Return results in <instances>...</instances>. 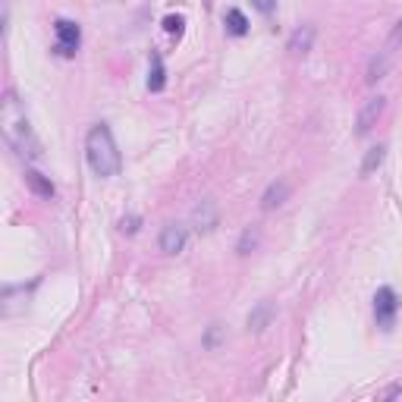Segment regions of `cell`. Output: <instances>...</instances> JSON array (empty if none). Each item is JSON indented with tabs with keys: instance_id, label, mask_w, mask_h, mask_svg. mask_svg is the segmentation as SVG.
I'll return each mask as SVG.
<instances>
[{
	"instance_id": "cell-1",
	"label": "cell",
	"mask_w": 402,
	"mask_h": 402,
	"mask_svg": "<svg viewBox=\"0 0 402 402\" xmlns=\"http://www.w3.org/2000/svg\"><path fill=\"white\" fill-rule=\"evenodd\" d=\"M0 126H3V135H7V142L13 145V151L19 154V158H28V160L41 158V145H38V139H35L32 126H28L19 98H16L13 92H7V98H3V107H0Z\"/></svg>"
},
{
	"instance_id": "cell-2",
	"label": "cell",
	"mask_w": 402,
	"mask_h": 402,
	"mask_svg": "<svg viewBox=\"0 0 402 402\" xmlns=\"http://www.w3.org/2000/svg\"><path fill=\"white\" fill-rule=\"evenodd\" d=\"M85 158L88 167L94 170V176H117L119 167H123V158L117 151V142H113V132L107 123H94L85 135Z\"/></svg>"
},
{
	"instance_id": "cell-3",
	"label": "cell",
	"mask_w": 402,
	"mask_h": 402,
	"mask_svg": "<svg viewBox=\"0 0 402 402\" xmlns=\"http://www.w3.org/2000/svg\"><path fill=\"white\" fill-rule=\"evenodd\" d=\"M396 311H399V296H396L393 286H380V290L374 292V317L377 324H380L383 330L393 327L396 321Z\"/></svg>"
},
{
	"instance_id": "cell-4",
	"label": "cell",
	"mask_w": 402,
	"mask_h": 402,
	"mask_svg": "<svg viewBox=\"0 0 402 402\" xmlns=\"http://www.w3.org/2000/svg\"><path fill=\"white\" fill-rule=\"evenodd\" d=\"M53 32H57V53L60 57H76V51H79V44H82L79 26L69 19H57Z\"/></svg>"
},
{
	"instance_id": "cell-5",
	"label": "cell",
	"mask_w": 402,
	"mask_h": 402,
	"mask_svg": "<svg viewBox=\"0 0 402 402\" xmlns=\"http://www.w3.org/2000/svg\"><path fill=\"white\" fill-rule=\"evenodd\" d=\"M383 107H387V98H380V94L365 101L362 110H358V119H355V132H358V135H368V132L374 129L377 119L383 117Z\"/></svg>"
},
{
	"instance_id": "cell-6",
	"label": "cell",
	"mask_w": 402,
	"mask_h": 402,
	"mask_svg": "<svg viewBox=\"0 0 402 402\" xmlns=\"http://www.w3.org/2000/svg\"><path fill=\"white\" fill-rule=\"evenodd\" d=\"M189 242V226L185 224H167L160 230V251L164 255H179Z\"/></svg>"
},
{
	"instance_id": "cell-7",
	"label": "cell",
	"mask_w": 402,
	"mask_h": 402,
	"mask_svg": "<svg viewBox=\"0 0 402 402\" xmlns=\"http://www.w3.org/2000/svg\"><path fill=\"white\" fill-rule=\"evenodd\" d=\"M217 220H220V214H217V201H214V198H205V201L192 211V224H195L198 233H211L214 226H217Z\"/></svg>"
},
{
	"instance_id": "cell-8",
	"label": "cell",
	"mask_w": 402,
	"mask_h": 402,
	"mask_svg": "<svg viewBox=\"0 0 402 402\" xmlns=\"http://www.w3.org/2000/svg\"><path fill=\"white\" fill-rule=\"evenodd\" d=\"M290 192H292V185L286 183V179H274L271 185H267V192H264V198H261V211H274V208H280L290 198Z\"/></svg>"
},
{
	"instance_id": "cell-9",
	"label": "cell",
	"mask_w": 402,
	"mask_h": 402,
	"mask_svg": "<svg viewBox=\"0 0 402 402\" xmlns=\"http://www.w3.org/2000/svg\"><path fill=\"white\" fill-rule=\"evenodd\" d=\"M271 321H274V305L271 302H258L255 311L249 315V330L251 333H264V330L271 327Z\"/></svg>"
},
{
	"instance_id": "cell-10",
	"label": "cell",
	"mask_w": 402,
	"mask_h": 402,
	"mask_svg": "<svg viewBox=\"0 0 402 402\" xmlns=\"http://www.w3.org/2000/svg\"><path fill=\"white\" fill-rule=\"evenodd\" d=\"M315 26H302V28H296V32H292V38H290V51L292 53H299V57H302V53H308L311 51V44H315Z\"/></svg>"
},
{
	"instance_id": "cell-11",
	"label": "cell",
	"mask_w": 402,
	"mask_h": 402,
	"mask_svg": "<svg viewBox=\"0 0 402 402\" xmlns=\"http://www.w3.org/2000/svg\"><path fill=\"white\" fill-rule=\"evenodd\" d=\"M390 57H393V53H390L387 47H383V51L377 53V57H371V63H368V76H365V82H368V85H374L377 79H383V76H387V69H390Z\"/></svg>"
},
{
	"instance_id": "cell-12",
	"label": "cell",
	"mask_w": 402,
	"mask_h": 402,
	"mask_svg": "<svg viewBox=\"0 0 402 402\" xmlns=\"http://www.w3.org/2000/svg\"><path fill=\"white\" fill-rule=\"evenodd\" d=\"M167 85V69L160 53H151V69H148V92H164Z\"/></svg>"
},
{
	"instance_id": "cell-13",
	"label": "cell",
	"mask_w": 402,
	"mask_h": 402,
	"mask_svg": "<svg viewBox=\"0 0 402 402\" xmlns=\"http://www.w3.org/2000/svg\"><path fill=\"white\" fill-rule=\"evenodd\" d=\"M26 183H28V189L35 192V195H41V198H53V183L44 176V173H38V170H26Z\"/></svg>"
},
{
	"instance_id": "cell-14",
	"label": "cell",
	"mask_w": 402,
	"mask_h": 402,
	"mask_svg": "<svg viewBox=\"0 0 402 402\" xmlns=\"http://www.w3.org/2000/svg\"><path fill=\"white\" fill-rule=\"evenodd\" d=\"M224 26H226V32L230 35H236V38H242L245 32H249V19H245V13L242 10H226V16H224Z\"/></svg>"
},
{
	"instance_id": "cell-15",
	"label": "cell",
	"mask_w": 402,
	"mask_h": 402,
	"mask_svg": "<svg viewBox=\"0 0 402 402\" xmlns=\"http://www.w3.org/2000/svg\"><path fill=\"white\" fill-rule=\"evenodd\" d=\"M383 154H387V148H383V145L368 148V154H365V160H362V176H371V173L383 164Z\"/></svg>"
},
{
	"instance_id": "cell-16",
	"label": "cell",
	"mask_w": 402,
	"mask_h": 402,
	"mask_svg": "<svg viewBox=\"0 0 402 402\" xmlns=\"http://www.w3.org/2000/svg\"><path fill=\"white\" fill-rule=\"evenodd\" d=\"M255 245H258V230H251V226H249V230L242 233V239H239L236 251H239V255H249V251L255 249Z\"/></svg>"
},
{
	"instance_id": "cell-17",
	"label": "cell",
	"mask_w": 402,
	"mask_h": 402,
	"mask_svg": "<svg viewBox=\"0 0 402 402\" xmlns=\"http://www.w3.org/2000/svg\"><path fill=\"white\" fill-rule=\"evenodd\" d=\"M183 28H185L183 16H167V19H164V32L173 35V38H179V35H183Z\"/></svg>"
},
{
	"instance_id": "cell-18",
	"label": "cell",
	"mask_w": 402,
	"mask_h": 402,
	"mask_svg": "<svg viewBox=\"0 0 402 402\" xmlns=\"http://www.w3.org/2000/svg\"><path fill=\"white\" fill-rule=\"evenodd\" d=\"M396 47H402V19L393 26V32H390V41H387V51H390V53H393Z\"/></svg>"
},
{
	"instance_id": "cell-19",
	"label": "cell",
	"mask_w": 402,
	"mask_h": 402,
	"mask_svg": "<svg viewBox=\"0 0 402 402\" xmlns=\"http://www.w3.org/2000/svg\"><path fill=\"white\" fill-rule=\"evenodd\" d=\"M251 3H255V10L264 16H271L274 10H277V0H251Z\"/></svg>"
},
{
	"instance_id": "cell-20",
	"label": "cell",
	"mask_w": 402,
	"mask_h": 402,
	"mask_svg": "<svg viewBox=\"0 0 402 402\" xmlns=\"http://www.w3.org/2000/svg\"><path fill=\"white\" fill-rule=\"evenodd\" d=\"M139 224H142L139 217H123V220H119V230L132 236V233H139Z\"/></svg>"
}]
</instances>
